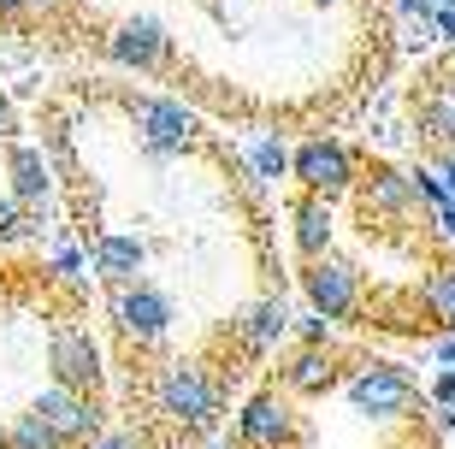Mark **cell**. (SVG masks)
<instances>
[{
  "label": "cell",
  "mask_w": 455,
  "mask_h": 449,
  "mask_svg": "<svg viewBox=\"0 0 455 449\" xmlns=\"http://www.w3.org/2000/svg\"><path fill=\"white\" fill-rule=\"evenodd\" d=\"M420 136H426V142H438V148L455 142V95H450V89L420 107Z\"/></svg>",
  "instance_id": "cell-19"
},
{
  "label": "cell",
  "mask_w": 455,
  "mask_h": 449,
  "mask_svg": "<svg viewBox=\"0 0 455 449\" xmlns=\"http://www.w3.org/2000/svg\"><path fill=\"white\" fill-rule=\"evenodd\" d=\"M154 408L172 426H184V432H213V420H220V384L207 379L196 361H172L154 379Z\"/></svg>",
  "instance_id": "cell-1"
},
{
  "label": "cell",
  "mask_w": 455,
  "mask_h": 449,
  "mask_svg": "<svg viewBox=\"0 0 455 449\" xmlns=\"http://www.w3.org/2000/svg\"><path fill=\"white\" fill-rule=\"evenodd\" d=\"M432 355H438V366H443V373H455V337H443V343H438Z\"/></svg>",
  "instance_id": "cell-29"
},
{
  "label": "cell",
  "mask_w": 455,
  "mask_h": 449,
  "mask_svg": "<svg viewBox=\"0 0 455 449\" xmlns=\"http://www.w3.org/2000/svg\"><path fill=\"white\" fill-rule=\"evenodd\" d=\"M36 6H60V0H36Z\"/></svg>",
  "instance_id": "cell-34"
},
{
  "label": "cell",
  "mask_w": 455,
  "mask_h": 449,
  "mask_svg": "<svg viewBox=\"0 0 455 449\" xmlns=\"http://www.w3.org/2000/svg\"><path fill=\"white\" fill-rule=\"evenodd\" d=\"M432 30H438L443 42H455V6H438V18H432Z\"/></svg>",
  "instance_id": "cell-28"
},
{
  "label": "cell",
  "mask_w": 455,
  "mask_h": 449,
  "mask_svg": "<svg viewBox=\"0 0 455 449\" xmlns=\"http://www.w3.org/2000/svg\"><path fill=\"white\" fill-rule=\"evenodd\" d=\"M24 6H36V0H0V18H18Z\"/></svg>",
  "instance_id": "cell-31"
},
{
  "label": "cell",
  "mask_w": 455,
  "mask_h": 449,
  "mask_svg": "<svg viewBox=\"0 0 455 449\" xmlns=\"http://www.w3.org/2000/svg\"><path fill=\"white\" fill-rule=\"evenodd\" d=\"M438 6H455V0H438Z\"/></svg>",
  "instance_id": "cell-36"
},
{
  "label": "cell",
  "mask_w": 455,
  "mask_h": 449,
  "mask_svg": "<svg viewBox=\"0 0 455 449\" xmlns=\"http://www.w3.org/2000/svg\"><path fill=\"white\" fill-rule=\"evenodd\" d=\"M290 332V308H284V296H260V301H249L243 308V319H236V337H243V349L249 355H267V349H278V337Z\"/></svg>",
  "instance_id": "cell-11"
},
{
  "label": "cell",
  "mask_w": 455,
  "mask_h": 449,
  "mask_svg": "<svg viewBox=\"0 0 455 449\" xmlns=\"http://www.w3.org/2000/svg\"><path fill=\"white\" fill-rule=\"evenodd\" d=\"M30 408L48 420L66 444H95V437H101V408H95V397L71 390V384H48V390H36Z\"/></svg>",
  "instance_id": "cell-7"
},
{
  "label": "cell",
  "mask_w": 455,
  "mask_h": 449,
  "mask_svg": "<svg viewBox=\"0 0 455 449\" xmlns=\"http://www.w3.org/2000/svg\"><path fill=\"white\" fill-rule=\"evenodd\" d=\"M24 225H30V219H24V201L0 196V237H24Z\"/></svg>",
  "instance_id": "cell-22"
},
{
  "label": "cell",
  "mask_w": 455,
  "mask_h": 449,
  "mask_svg": "<svg viewBox=\"0 0 455 449\" xmlns=\"http://www.w3.org/2000/svg\"><path fill=\"white\" fill-rule=\"evenodd\" d=\"M432 219H438V231H443V237H450V243H455V201H450V207H443V213H432Z\"/></svg>",
  "instance_id": "cell-30"
},
{
  "label": "cell",
  "mask_w": 455,
  "mask_h": 449,
  "mask_svg": "<svg viewBox=\"0 0 455 449\" xmlns=\"http://www.w3.org/2000/svg\"><path fill=\"white\" fill-rule=\"evenodd\" d=\"M331 379H338V373H331V355H325V349H302L296 361L284 366V384H290V390H325Z\"/></svg>",
  "instance_id": "cell-18"
},
{
  "label": "cell",
  "mask_w": 455,
  "mask_h": 449,
  "mask_svg": "<svg viewBox=\"0 0 455 449\" xmlns=\"http://www.w3.org/2000/svg\"><path fill=\"white\" fill-rule=\"evenodd\" d=\"M236 437H243V449H290L302 437V426H296V414H290V402L278 390H260V397L243 402Z\"/></svg>",
  "instance_id": "cell-8"
},
{
  "label": "cell",
  "mask_w": 455,
  "mask_h": 449,
  "mask_svg": "<svg viewBox=\"0 0 455 449\" xmlns=\"http://www.w3.org/2000/svg\"><path fill=\"white\" fill-rule=\"evenodd\" d=\"M48 373L53 384H71V390H95L101 384V349L89 325H53L48 332Z\"/></svg>",
  "instance_id": "cell-6"
},
{
  "label": "cell",
  "mask_w": 455,
  "mask_h": 449,
  "mask_svg": "<svg viewBox=\"0 0 455 449\" xmlns=\"http://www.w3.org/2000/svg\"><path fill=\"white\" fill-rule=\"evenodd\" d=\"M243 154H249V172H254L260 183H272V178H284V172H296V154H290L278 136H254Z\"/></svg>",
  "instance_id": "cell-16"
},
{
  "label": "cell",
  "mask_w": 455,
  "mask_h": 449,
  "mask_svg": "<svg viewBox=\"0 0 455 449\" xmlns=\"http://www.w3.org/2000/svg\"><path fill=\"white\" fill-rule=\"evenodd\" d=\"M131 124L148 160H178L184 148H196V131H202L196 107L172 95H131Z\"/></svg>",
  "instance_id": "cell-2"
},
{
  "label": "cell",
  "mask_w": 455,
  "mask_h": 449,
  "mask_svg": "<svg viewBox=\"0 0 455 449\" xmlns=\"http://www.w3.org/2000/svg\"><path fill=\"white\" fill-rule=\"evenodd\" d=\"M296 183H302L307 196H343L355 183L349 148H343V142H325V136L302 142V148H296Z\"/></svg>",
  "instance_id": "cell-10"
},
{
  "label": "cell",
  "mask_w": 455,
  "mask_h": 449,
  "mask_svg": "<svg viewBox=\"0 0 455 449\" xmlns=\"http://www.w3.org/2000/svg\"><path fill=\"white\" fill-rule=\"evenodd\" d=\"M113 319L118 332L131 337V343H160V337L172 332V319H178V308H172V296L160 290V284H124L113 296Z\"/></svg>",
  "instance_id": "cell-4"
},
{
  "label": "cell",
  "mask_w": 455,
  "mask_h": 449,
  "mask_svg": "<svg viewBox=\"0 0 455 449\" xmlns=\"http://www.w3.org/2000/svg\"><path fill=\"white\" fill-rule=\"evenodd\" d=\"M89 449H136V437H131V432H101Z\"/></svg>",
  "instance_id": "cell-27"
},
{
  "label": "cell",
  "mask_w": 455,
  "mask_h": 449,
  "mask_svg": "<svg viewBox=\"0 0 455 449\" xmlns=\"http://www.w3.org/2000/svg\"><path fill=\"white\" fill-rule=\"evenodd\" d=\"M414 201H420V189H414V172L372 166V178H367V207H379V213H408Z\"/></svg>",
  "instance_id": "cell-15"
},
{
  "label": "cell",
  "mask_w": 455,
  "mask_h": 449,
  "mask_svg": "<svg viewBox=\"0 0 455 449\" xmlns=\"http://www.w3.org/2000/svg\"><path fill=\"white\" fill-rule=\"evenodd\" d=\"M414 189H420V201L426 207H432V213H443V207H450V183L438 178V166H414Z\"/></svg>",
  "instance_id": "cell-21"
},
{
  "label": "cell",
  "mask_w": 455,
  "mask_h": 449,
  "mask_svg": "<svg viewBox=\"0 0 455 449\" xmlns=\"http://www.w3.org/2000/svg\"><path fill=\"white\" fill-rule=\"evenodd\" d=\"M325 325H331V319H325V314L302 319V343H307V349H320V343H325Z\"/></svg>",
  "instance_id": "cell-25"
},
{
  "label": "cell",
  "mask_w": 455,
  "mask_h": 449,
  "mask_svg": "<svg viewBox=\"0 0 455 449\" xmlns=\"http://www.w3.org/2000/svg\"><path fill=\"white\" fill-rule=\"evenodd\" d=\"M396 12H403V18H420V24H432V18H438V0H396Z\"/></svg>",
  "instance_id": "cell-23"
},
{
  "label": "cell",
  "mask_w": 455,
  "mask_h": 449,
  "mask_svg": "<svg viewBox=\"0 0 455 449\" xmlns=\"http://www.w3.org/2000/svg\"><path fill=\"white\" fill-rule=\"evenodd\" d=\"M6 172H12V196L24 201V207L48 201L53 172H48V160H42V148H36V142H12V148H6Z\"/></svg>",
  "instance_id": "cell-13"
},
{
  "label": "cell",
  "mask_w": 455,
  "mask_h": 449,
  "mask_svg": "<svg viewBox=\"0 0 455 449\" xmlns=\"http://www.w3.org/2000/svg\"><path fill=\"white\" fill-rule=\"evenodd\" d=\"M148 267V243L131 231H107L95 237V272H101L107 284H136V272Z\"/></svg>",
  "instance_id": "cell-12"
},
{
  "label": "cell",
  "mask_w": 455,
  "mask_h": 449,
  "mask_svg": "<svg viewBox=\"0 0 455 449\" xmlns=\"http://www.w3.org/2000/svg\"><path fill=\"white\" fill-rule=\"evenodd\" d=\"M438 426H443V432H455V408H438Z\"/></svg>",
  "instance_id": "cell-32"
},
{
  "label": "cell",
  "mask_w": 455,
  "mask_h": 449,
  "mask_svg": "<svg viewBox=\"0 0 455 449\" xmlns=\"http://www.w3.org/2000/svg\"><path fill=\"white\" fill-rule=\"evenodd\" d=\"M302 290L314 301V314L325 319H349L361 308V272L343 261V254H320V261H307L302 267Z\"/></svg>",
  "instance_id": "cell-5"
},
{
  "label": "cell",
  "mask_w": 455,
  "mask_h": 449,
  "mask_svg": "<svg viewBox=\"0 0 455 449\" xmlns=\"http://www.w3.org/2000/svg\"><path fill=\"white\" fill-rule=\"evenodd\" d=\"M107 60L124 71H160L172 53V36L160 30V18H124V24H113L107 30Z\"/></svg>",
  "instance_id": "cell-9"
},
{
  "label": "cell",
  "mask_w": 455,
  "mask_h": 449,
  "mask_svg": "<svg viewBox=\"0 0 455 449\" xmlns=\"http://www.w3.org/2000/svg\"><path fill=\"white\" fill-rule=\"evenodd\" d=\"M314 6H343V0H314Z\"/></svg>",
  "instance_id": "cell-33"
},
{
  "label": "cell",
  "mask_w": 455,
  "mask_h": 449,
  "mask_svg": "<svg viewBox=\"0 0 455 449\" xmlns=\"http://www.w3.org/2000/svg\"><path fill=\"white\" fill-rule=\"evenodd\" d=\"M432 166H438V178L450 183V196H455V142H450V148H438V160H432Z\"/></svg>",
  "instance_id": "cell-26"
},
{
  "label": "cell",
  "mask_w": 455,
  "mask_h": 449,
  "mask_svg": "<svg viewBox=\"0 0 455 449\" xmlns=\"http://www.w3.org/2000/svg\"><path fill=\"white\" fill-rule=\"evenodd\" d=\"M420 301H426V314L438 319V325H450V332H455V267L432 272L426 290H420Z\"/></svg>",
  "instance_id": "cell-20"
},
{
  "label": "cell",
  "mask_w": 455,
  "mask_h": 449,
  "mask_svg": "<svg viewBox=\"0 0 455 449\" xmlns=\"http://www.w3.org/2000/svg\"><path fill=\"white\" fill-rule=\"evenodd\" d=\"M432 402H438V408H455V373H438V379H432Z\"/></svg>",
  "instance_id": "cell-24"
},
{
  "label": "cell",
  "mask_w": 455,
  "mask_h": 449,
  "mask_svg": "<svg viewBox=\"0 0 455 449\" xmlns=\"http://www.w3.org/2000/svg\"><path fill=\"white\" fill-rule=\"evenodd\" d=\"M290 219H296V249H302V261L331 254V196H302Z\"/></svg>",
  "instance_id": "cell-14"
},
{
  "label": "cell",
  "mask_w": 455,
  "mask_h": 449,
  "mask_svg": "<svg viewBox=\"0 0 455 449\" xmlns=\"http://www.w3.org/2000/svg\"><path fill=\"white\" fill-rule=\"evenodd\" d=\"M207 449H231V444H207Z\"/></svg>",
  "instance_id": "cell-35"
},
{
  "label": "cell",
  "mask_w": 455,
  "mask_h": 449,
  "mask_svg": "<svg viewBox=\"0 0 455 449\" xmlns=\"http://www.w3.org/2000/svg\"><path fill=\"white\" fill-rule=\"evenodd\" d=\"M349 402H355V414H367V420H396L408 414L414 402H420V384H414V373L396 361H372L361 366L349 379Z\"/></svg>",
  "instance_id": "cell-3"
},
{
  "label": "cell",
  "mask_w": 455,
  "mask_h": 449,
  "mask_svg": "<svg viewBox=\"0 0 455 449\" xmlns=\"http://www.w3.org/2000/svg\"><path fill=\"white\" fill-rule=\"evenodd\" d=\"M0 437H6V449H66V437L53 432V426L36 414V408H30V414H18Z\"/></svg>",
  "instance_id": "cell-17"
}]
</instances>
